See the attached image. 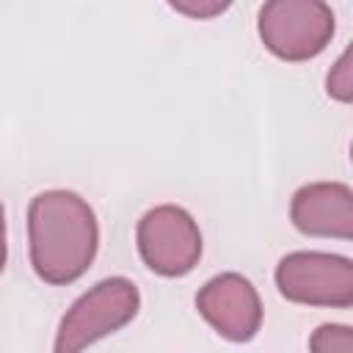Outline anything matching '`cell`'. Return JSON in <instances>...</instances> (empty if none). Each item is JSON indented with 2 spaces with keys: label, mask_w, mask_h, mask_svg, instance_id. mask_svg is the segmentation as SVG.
I'll return each mask as SVG.
<instances>
[{
  "label": "cell",
  "mask_w": 353,
  "mask_h": 353,
  "mask_svg": "<svg viewBox=\"0 0 353 353\" xmlns=\"http://www.w3.org/2000/svg\"><path fill=\"white\" fill-rule=\"evenodd\" d=\"M28 237L36 276L47 284H72L94 262L99 226L77 193L47 190L28 207Z\"/></svg>",
  "instance_id": "1"
},
{
  "label": "cell",
  "mask_w": 353,
  "mask_h": 353,
  "mask_svg": "<svg viewBox=\"0 0 353 353\" xmlns=\"http://www.w3.org/2000/svg\"><path fill=\"white\" fill-rule=\"evenodd\" d=\"M334 36V11L325 0H265L259 39L281 61H309Z\"/></svg>",
  "instance_id": "2"
},
{
  "label": "cell",
  "mask_w": 353,
  "mask_h": 353,
  "mask_svg": "<svg viewBox=\"0 0 353 353\" xmlns=\"http://www.w3.org/2000/svg\"><path fill=\"white\" fill-rule=\"evenodd\" d=\"M138 306H141V295L132 281L121 276L99 281L66 312L55 339V350L74 353L94 345L97 339L127 325L138 314Z\"/></svg>",
  "instance_id": "3"
},
{
  "label": "cell",
  "mask_w": 353,
  "mask_h": 353,
  "mask_svg": "<svg viewBox=\"0 0 353 353\" xmlns=\"http://www.w3.org/2000/svg\"><path fill=\"white\" fill-rule=\"evenodd\" d=\"M279 292L292 303L347 309L353 303V265L345 256L298 251L276 268Z\"/></svg>",
  "instance_id": "4"
},
{
  "label": "cell",
  "mask_w": 353,
  "mask_h": 353,
  "mask_svg": "<svg viewBox=\"0 0 353 353\" xmlns=\"http://www.w3.org/2000/svg\"><path fill=\"white\" fill-rule=\"evenodd\" d=\"M138 251L149 270L168 279L185 276L201 256V232L182 207L163 204L141 218Z\"/></svg>",
  "instance_id": "5"
},
{
  "label": "cell",
  "mask_w": 353,
  "mask_h": 353,
  "mask_svg": "<svg viewBox=\"0 0 353 353\" xmlns=\"http://www.w3.org/2000/svg\"><path fill=\"white\" fill-rule=\"evenodd\" d=\"M199 314L226 339L248 342L262 325V303L248 279L223 273L210 279L196 295Z\"/></svg>",
  "instance_id": "6"
},
{
  "label": "cell",
  "mask_w": 353,
  "mask_h": 353,
  "mask_svg": "<svg viewBox=\"0 0 353 353\" xmlns=\"http://www.w3.org/2000/svg\"><path fill=\"white\" fill-rule=\"evenodd\" d=\"M290 218L298 232L312 237H339L353 234V193L342 182H314L292 196Z\"/></svg>",
  "instance_id": "7"
},
{
  "label": "cell",
  "mask_w": 353,
  "mask_h": 353,
  "mask_svg": "<svg viewBox=\"0 0 353 353\" xmlns=\"http://www.w3.org/2000/svg\"><path fill=\"white\" fill-rule=\"evenodd\" d=\"M312 350H336V353H347L353 347V336L347 325H320L317 334L309 342Z\"/></svg>",
  "instance_id": "8"
},
{
  "label": "cell",
  "mask_w": 353,
  "mask_h": 353,
  "mask_svg": "<svg viewBox=\"0 0 353 353\" xmlns=\"http://www.w3.org/2000/svg\"><path fill=\"white\" fill-rule=\"evenodd\" d=\"M168 6L193 19H212L223 14L232 6V0H168Z\"/></svg>",
  "instance_id": "9"
},
{
  "label": "cell",
  "mask_w": 353,
  "mask_h": 353,
  "mask_svg": "<svg viewBox=\"0 0 353 353\" xmlns=\"http://www.w3.org/2000/svg\"><path fill=\"white\" fill-rule=\"evenodd\" d=\"M328 94L339 102H350L353 91H350V50L336 61V66L328 74Z\"/></svg>",
  "instance_id": "10"
},
{
  "label": "cell",
  "mask_w": 353,
  "mask_h": 353,
  "mask_svg": "<svg viewBox=\"0 0 353 353\" xmlns=\"http://www.w3.org/2000/svg\"><path fill=\"white\" fill-rule=\"evenodd\" d=\"M6 265V215H3V204H0V270Z\"/></svg>",
  "instance_id": "11"
}]
</instances>
